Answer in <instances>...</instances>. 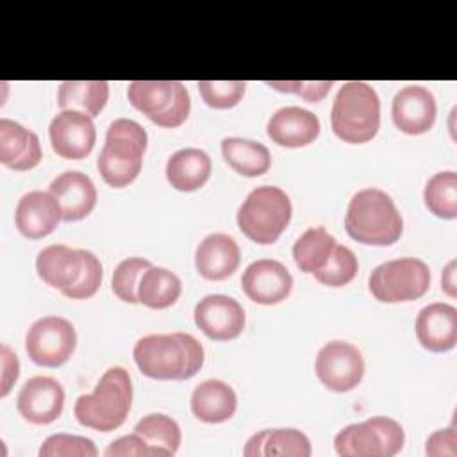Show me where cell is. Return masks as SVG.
<instances>
[{
    "label": "cell",
    "mask_w": 457,
    "mask_h": 457,
    "mask_svg": "<svg viewBox=\"0 0 457 457\" xmlns=\"http://www.w3.org/2000/svg\"><path fill=\"white\" fill-rule=\"evenodd\" d=\"M357 271H359V261L355 253L345 245H336L327 264L321 270L314 271L312 275L323 286L341 287L350 284L355 278Z\"/></svg>",
    "instance_id": "d6a6232c"
},
{
    "label": "cell",
    "mask_w": 457,
    "mask_h": 457,
    "mask_svg": "<svg viewBox=\"0 0 457 457\" xmlns=\"http://www.w3.org/2000/svg\"><path fill=\"white\" fill-rule=\"evenodd\" d=\"M405 443L402 425L387 416H371L361 423L346 425L334 437L341 457H393Z\"/></svg>",
    "instance_id": "ba28073f"
},
{
    "label": "cell",
    "mask_w": 457,
    "mask_h": 457,
    "mask_svg": "<svg viewBox=\"0 0 457 457\" xmlns=\"http://www.w3.org/2000/svg\"><path fill=\"white\" fill-rule=\"evenodd\" d=\"M196 327L214 341L236 339L245 328V311L227 295H207L195 305Z\"/></svg>",
    "instance_id": "4fadbf2b"
},
{
    "label": "cell",
    "mask_w": 457,
    "mask_h": 457,
    "mask_svg": "<svg viewBox=\"0 0 457 457\" xmlns=\"http://www.w3.org/2000/svg\"><path fill=\"white\" fill-rule=\"evenodd\" d=\"M152 266L148 259L127 257L112 271V291L114 295L127 302L137 303V284L141 275Z\"/></svg>",
    "instance_id": "836d02e7"
},
{
    "label": "cell",
    "mask_w": 457,
    "mask_h": 457,
    "mask_svg": "<svg viewBox=\"0 0 457 457\" xmlns=\"http://www.w3.org/2000/svg\"><path fill=\"white\" fill-rule=\"evenodd\" d=\"M146 143L148 136L137 121L114 120L105 132V143L96 161L104 182L116 189L134 182L143 166Z\"/></svg>",
    "instance_id": "277c9868"
},
{
    "label": "cell",
    "mask_w": 457,
    "mask_h": 457,
    "mask_svg": "<svg viewBox=\"0 0 457 457\" xmlns=\"http://www.w3.org/2000/svg\"><path fill=\"white\" fill-rule=\"evenodd\" d=\"M196 86L202 100L212 109L237 105L246 91V82L243 80H198Z\"/></svg>",
    "instance_id": "e575fe53"
},
{
    "label": "cell",
    "mask_w": 457,
    "mask_h": 457,
    "mask_svg": "<svg viewBox=\"0 0 457 457\" xmlns=\"http://www.w3.org/2000/svg\"><path fill=\"white\" fill-rule=\"evenodd\" d=\"M139 371L155 380H187L204 366L202 343L186 332L148 334L134 345Z\"/></svg>",
    "instance_id": "6da1fadb"
},
{
    "label": "cell",
    "mask_w": 457,
    "mask_h": 457,
    "mask_svg": "<svg viewBox=\"0 0 457 457\" xmlns=\"http://www.w3.org/2000/svg\"><path fill=\"white\" fill-rule=\"evenodd\" d=\"M105 457H130V455H161V452L154 446H150L139 434H129V436H123L116 441H112L105 452H104Z\"/></svg>",
    "instance_id": "f35d334b"
},
{
    "label": "cell",
    "mask_w": 457,
    "mask_h": 457,
    "mask_svg": "<svg viewBox=\"0 0 457 457\" xmlns=\"http://www.w3.org/2000/svg\"><path fill=\"white\" fill-rule=\"evenodd\" d=\"M64 407V389L52 377L29 378L16 398V409L21 418L32 425H48L55 421Z\"/></svg>",
    "instance_id": "9a60e30c"
},
{
    "label": "cell",
    "mask_w": 457,
    "mask_h": 457,
    "mask_svg": "<svg viewBox=\"0 0 457 457\" xmlns=\"http://www.w3.org/2000/svg\"><path fill=\"white\" fill-rule=\"evenodd\" d=\"M414 328L425 350L434 353L450 352L457 345V309L443 302L428 303L418 312Z\"/></svg>",
    "instance_id": "ac0fdd59"
},
{
    "label": "cell",
    "mask_w": 457,
    "mask_h": 457,
    "mask_svg": "<svg viewBox=\"0 0 457 457\" xmlns=\"http://www.w3.org/2000/svg\"><path fill=\"white\" fill-rule=\"evenodd\" d=\"M134 432L139 434L150 446L157 448L162 457L177 453L182 441L179 423L161 412H154L141 418L136 423Z\"/></svg>",
    "instance_id": "4dcf8cb0"
},
{
    "label": "cell",
    "mask_w": 457,
    "mask_h": 457,
    "mask_svg": "<svg viewBox=\"0 0 457 457\" xmlns=\"http://www.w3.org/2000/svg\"><path fill=\"white\" fill-rule=\"evenodd\" d=\"M436 114V98L423 86H405L393 98L391 116L403 134L418 136L428 132L434 127Z\"/></svg>",
    "instance_id": "2e32d148"
},
{
    "label": "cell",
    "mask_w": 457,
    "mask_h": 457,
    "mask_svg": "<svg viewBox=\"0 0 457 457\" xmlns=\"http://www.w3.org/2000/svg\"><path fill=\"white\" fill-rule=\"evenodd\" d=\"M127 96L134 109L164 129L180 127L191 111L187 89L179 80H134Z\"/></svg>",
    "instance_id": "52a82bcc"
},
{
    "label": "cell",
    "mask_w": 457,
    "mask_h": 457,
    "mask_svg": "<svg viewBox=\"0 0 457 457\" xmlns=\"http://www.w3.org/2000/svg\"><path fill=\"white\" fill-rule=\"evenodd\" d=\"M0 357H2V384H0V396H7L11 391L12 384L18 380L20 375V362L16 353L9 350V346L2 345L0 348Z\"/></svg>",
    "instance_id": "60d3db41"
},
{
    "label": "cell",
    "mask_w": 457,
    "mask_h": 457,
    "mask_svg": "<svg viewBox=\"0 0 457 457\" xmlns=\"http://www.w3.org/2000/svg\"><path fill=\"white\" fill-rule=\"evenodd\" d=\"M423 200L434 216L453 220L457 216V173L439 171L432 175L425 186Z\"/></svg>",
    "instance_id": "1f68e13d"
},
{
    "label": "cell",
    "mask_w": 457,
    "mask_h": 457,
    "mask_svg": "<svg viewBox=\"0 0 457 457\" xmlns=\"http://www.w3.org/2000/svg\"><path fill=\"white\" fill-rule=\"evenodd\" d=\"M182 293V282L168 268L150 266L139 278L137 302L150 309H166L173 305Z\"/></svg>",
    "instance_id": "f1b7e54d"
},
{
    "label": "cell",
    "mask_w": 457,
    "mask_h": 457,
    "mask_svg": "<svg viewBox=\"0 0 457 457\" xmlns=\"http://www.w3.org/2000/svg\"><path fill=\"white\" fill-rule=\"evenodd\" d=\"M246 457H309V437L296 428H264L255 432L245 445Z\"/></svg>",
    "instance_id": "d4e9b609"
},
{
    "label": "cell",
    "mask_w": 457,
    "mask_h": 457,
    "mask_svg": "<svg viewBox=\"0 0 457 457\" xmlns=\"http://www.w3.org/2000/svg\"><path fill=\"white\" fill-rule=\"evenodd\" d=\"M43 152L36 132L14 120H0V162L14 171H27L41 162Z\"/></svg>",
    "instance_id": "603a6c76"
},
{
    "label": "cell",
    "mask_w": 457,
    "mask_h": 457,
    "mask_svg": "<svg viewBox=\"0 0 457 457\" xmlns=\"http://www.w3.org/2000/svg\"><path fill=\"white\" fill-rule=\"evenodd\" d=\"M370 293L384 303L421 298L430 287V270L416 257H402L378 264L368 280Z\"/></svg>",
    "instance_id": "9c48e42d"
},
{
    "label": "cell",
    "mask_w": 457,
    "mask_h": 457,
    "mask_svg": "<svg viewBox=\"0 0 457 457\" xmlns=\"http://www.w3.org/2000/svg\"><path fill=\"white\" fill-rule=\"evenodd\" d=\"M189 403L196 420L204 423H223L234 416L237 396L227 382L209 378L193 389Z\"/></svg>",
    "instance_id": "cb8c5ba5"
},
{
    "label": "cell",
    "mask_w": 457,
    "mask_h": 457,
    "mask_svg": "<svg viewBox=\"0 0 457 457\" xmlns=\"http://www.w3.org/2000/svg\"><path fill=\"white\" fill-rule=\"evenodd\" d=\"M75 346V327L61 316H45L36 320L25 336L29 359L45 368L62 366L73 355Z\"/></svg>",
    "instance_id": "30bf717a"
},
{
    "label": "cell",
    "mask_w": 457,
    "mask_h": 457,
    "mask_svg": "<svg viewBox=\"0 0 457 457\" xmlns=\"http://www.w3.org/2000/svg\"><path fill=\"white\" fill-rule=\"evenodd\" d=\"M48 191L59 202L64 221L84 220L96 205V187L82 171H62L50 182Z\"/></svg>",
    "instance_id": "44dd1931"
},
{
    "label": "cell",
    "mask_w": 457,
    "mask_h": 457,
    "mask_svg": "<svg viewBox=\"0 0 457 457\" xmlns=\"http://www.w3.org/2000/svg\"><path fill=\"white\" fill-rule=\"evenodd\" d=\"M266 86L282 93H293L305 102H320L334 86L332 80H266Z\"/></svg>",
    "instance_id": "74e56055"
},
{
    "label": "cell",
    "mask_w": 457,
    "mask_h": 457,
    "mask_svg": "<svg viewBox=\"0 0 457 457\" xmlns=\"http://www.w3.org/2000/svg\"><path fill=\"white\" fill-rule=\"evenodd\" d=\"M241 262V250L228 234L205 236L195 252L196 271L207 280H225L234 275Z\"/></svg>",
    "instance_id": "7402d4cb"
},
{
    "label": "cell",
    "mask_w": 457,
    "mask_h": 457,
    "mask_svg": "<svg viewBox=\"0 0 457 457\" xmlns=\"http://www.w3.org/2000/svg\"><path fill=\"white\" fill-rule=\"evenodd\" d=\"M211 177V157L200 148H182L166 162V179L177 191H196Z\"/></svg>",
    "instance_id": "484cf974"
},
{
    "label": "cell",
    "mask_w": 457,
    "mask_h": 457,
    "mask_svg": "<svg viewBox=\"0 0 457 457\" xmlns=\"http://www.w3.org/2000/svg\"><path fill=\"white\" fill-rule=\"evenodd\" d=\"M345 228L357 243L387 246L400 239L403 220L386 191L366 187L352 196L345 216Z\"/></svg>",
    "instance_id": "7a4b0ae2"
},
{
    "label": "cell",
    "mask_w": 457,
    "mask_h": 457,
    "mask_svg": "<svg viewBox=\"0 0 457 457\" xmlns=\"http://www.w3.org/2000/svg\"><path fill=\"white\" fill-rule=\"evenodd\" d=\"M221 155L225 162L243 177L264 175L271 166L270 150L252 139L225 137L221 141Z\"/></svg>",
    "instance_id": "83f0119b"
},
{
    "label": "cell",
    "mask_w": 457,
    "mask_h": 457,
    "mask_svg": "<svg viewBox=\"0 0 457 457\" xmlns=\"http://www.w3.org/2000/svg\"><path fill=\"white\" fill-rule=\"evenodd\" d=\"M102 277H104V270H102L100 259L93 252L84 250V270H82V275H80L79 282L71 289H68L64 293V296L73 298V300L91 298L98 291V287L102 284Z\"/></svg>",
    "instance_id": "8d00e7d4"
},
{
    "label": "cell",
    "mask_w": 457,
    "mask_h": 457,
    "mask_svg": "<svg viewBox=\"0 0 457 457\" xmlns=\"http://www.w3.org/2000/svg\"><path fill=\"white\" fill-rule=\"evenodd\" d=\"M314 370L327 389L346 393L361 384L364 377V359L353 345L330 341L316 353Z\"/></svg>",
    "instance_id": "8fae6325"
},
{
    "label": "cell",
    "mask_w": 457,
    "mask_h": 457,
    "mask_svg": "<svg viewBox=\"0 0 457 457\" xmlns=\"http://www.w3.org/2000/svg\"><path fill=\"white\" fill-rule=\"evenodd\" d=\"M320 120L302 107H282L268 120V137L278 146L300 148L311 145L320 136Z\"/></svg>",
    "instance_id": "d6986e66"
},
{
    "label": "cell",
    "mask_w": 457,
    "mask_h": 457,
    "mask_svg": "<svg viewBox=\"0 0 457 457\" xmlns=\"http://www.w3.org/2000/svg\"><path fill=\"white\" fill-rule=\"evenodd\" d=\"M243 293L255 303L275 305L286 300L293 289V277L275 259H257L241 275Z\"/></svg>",
    "instance_id": "5bb4252c"
},
{
    "label": "cell",
    "mask_w": 457,
    "mask_h": 457,
    "mask_svg": "<svg viewBox=\"0 0 457 457\" xmlns=\"http://www.w3.org/2000/svg\"><path fill=\"white\" fill-rule=\"evenodd\" d=\"M441 287L448 296H455V261H450L441 277Z\"/></svg>",
    "instance_id": "b9f144b4"
},
{
    "label": "cell",
    "mask_w": 457,
    "mask_h": 457,
    "mask_svg": "<svg viewBox=\"0 0 457 457\" xmlns=\"http://www.w3.org/2000/svg\"><path fill=\"white\" fill-rule=\"evenodd\" d=\"M455 443H457V432H455V425L452 423L450 427L436 430L434 434L428 436L425 452L427 455H432V457H439V455L455 457L457 453Z\"/></svg>",
    "instance_id": "ab89813d"
},
{
    "label": "cell",
    "mask_w": 457,
    "mask_h": 457,
    "mask_svg": "<svg viewBox=\"0 0 457 457\" xmlns=\"http://www.w3.org/2000/svg\"><path fill=\"white\" fill-rule=\"evenodd\" d=\"M98 450L89 437L71 434H54L45 439L39 457H96Z\"/></svg>",
    "instance_id": "d590c367"
},
{
    "label": "cell",
    "mask_w": 457,
    "mask_h": 457,
    "mask_svg": "<svg viewBox=\"0 0 457 457\" xmlns=\"http://www.w3.org/2000/svg\"><path fill=\"white\" fill-rule=\"evenodd\" d=\"M84 270V250L66 245L45 246L36 257V271L39 278L62 295L71 289Z\"/></svg>",
    "instance_id": "ffe728a7"
},
{
    "label": "cell",
    "mask_w": 457,
    "mask_h": 457,
    "mask_svg": "<svg viewBox=\"0 0 457 457\" xmlns=\"http://www.w3.org/2000/svg\"><path fill=\"white\" fill-rule=\"evenodd\" d=\"M336 245V237L323 227H311L293 245L295 264L303 273H314L327 264Z\"/></svg>",
    "instance_id": "f546056e"
},
{
    "label": "cell",
    "mask_w": 457,
    "mask_h": 457,
    "mask_svg": "<svg viewBox=\"0 0 457 457\" xmlns=\"http://www.w3.org/2000/svg\"><path fill=\"white\" fill-rule=\"evenodd\" d=\"M109 98L105 80H66L59 84L57 105L61 111H80L91 118L98 116Z\"/></svg>",
    "instance_id": "4316f807"
},
{
    "label": "cell",
    "mask_w": 457,
    "mask_h": 457,
    "mask_svg": "<svg viewBox=\"0 0 457 457\" xmlns=\"http://www.w3.org/2000/svg\"><path fill=\"white\" fill-rule=\"evenodd\" d=\"M330 125L334 134L345 143L362 145L371 141L380 129V100L377 91L359 80L343 84L332 104Z\"/></svg>",
    "instance_id": "5b68a950"
},
{
    "label": "cell",
    "mask_w": 457,
    "mask_h": 457,
    "mask_svg": "<svg viewBox=\"0 0 457 457\" xmlns=\"http://www.w3.org/2000/svg\"><path fill=\"white\" fill-rule=\"evenodd\" d=\"M132 407L130 375L121 366L109 368L95 386L91 395H80L73 414L82 427L111 432L120 428Z\"/></svg>",
    "instance_id": "3957f363"
},
{
    "label": "cell",
    "mask_w": 457,
    "mask_h": 457,
    "mask_svg": "<svg viewBox=\"0 0 457 457\" xmlns=\"http://www.w3.org/2000/svg\"><path fill=\"white\" fill-rule=\"evenodd\" d=\"M61 220V205L50 191H29L18 200L14 223L20 234L29 239L46 237L57 228Z\"/></svg>",
    "instance_id": "e0dca14e"
},
{
    "label": "cell",
    "mask_w": 457,
    "mask_h": 457,
    "mask_svg": "<svg viewBox=\"0 0 457 457\" xmlns=\"http://www.w3.org/2000/svg\"><path fill=\"white\" fill-rule=\"evenodd\" d=\"M293 207L286 191L277 186H259L248 193L237 209V227L253 243H275L291 221Z\"/></svg>",
    "instance_id": "8992f818"
},
{
    "label": "cell",
    "mask_w": 457,
    "mask_h": 457,
    "mask_svg": "<svg viewBox=\"0 0 457 457\" xmlns=\"http://www.w3.org/2000/svg\"><path fill=\"white\" fill-rule=\"evenodd\" d=\"M54 152L64 159H84L91 154L96 141L93 118L80 111H61L48 127Z\"/></svg>",
    "instance_id": "7c38bea8"
}]
</instances>
